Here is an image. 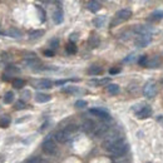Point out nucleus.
<instances>
[{
    "label": "nucleus",
    "mask_w": 163,
    "mask_h": 163,
    "mask_svg": "<svg viewBox=\"0 0 163 163\" xmlns=\"http://www.w3.org/2000/svg\"><path fill=\"white\" fill-rule=\"evenodd\" d=\"M128 149H129V144H128L123 138V139H120L119 142H117L116 144H113L110 148H108L107 151H108L113 157H122V156L127 153Z\"/></svg>",
    "instance_id": "nucleus-1"
},
{
    "label": "nucleus",
    "mask_w": 163,
    "mask_h": 163,
    "mask_svg": "<svg viewBox=\"0 0 163 163\" xmlns=\"http://www.w3.org/2000/svg\"><path fill=\"white\" fill-rule=\"evenodd\" d=\"M41 148H43L44 153H47V154H54L57 152V144H55V142L51 137H47L44 139L43 144H41Z\"/></svg>",
    "instance_id": "nucleus-2"
},
{
    "label": "nucleus",
    "mask_w": 163,
    "mask_h": 163,
    "mask_svg": "<svg viewBox=\"0 0 163 163\" xmlns=\"http://www.w3.org/2000/svg\"><path fill=\"white\" fill-rule=\"evenodd\" d=\"M120 139H123L122 134L117 133V132H113V133H110L104 139V142H103V147H104L106 149H108V148H110L113 144H116L117 142H119Z\"/></svg>",
    "instance_id": "nucleus-3"
},
{
    "label": "nucleus",
    "mask_w": 163,
    "mask_h": 163,
    "mask_svg": "<svg viewBox=\"0 0 163 163\" xmlns=\"http://www.w3.org/2000/svg\"><path fill=\"white\" fill-rule=\"evenodd\" d=\"M133 110H136V114L138 118H141V119H144V118H148L152 114V108L149 106H134Z\"/></svg>",
    "instance_id": "nucleus-4"
},
{
    "label": "nucleus",
    "mask_w": 163,
    "mask_h": 163,
    "mask_svg": "<svg viewBox=\"0 0 163 163\" xmlns=\"http://www.w3.org/2000/svg\"><path fill=\"white\" fill-rule=\"evenodd\" d=\"M143 94L144 97H147V98H152V97H154L156 94V83L153 80H149L145 83L144 88H143Z\"/></svg>",
    "instance_id": "nucleus-5"
},
{
    "label": "nucleus",
    "mask_w": 163,
    "mask_h": 163,
    "mask_svg": "<svg viewBox=\"0 0 163 163\" xmlns=\"http://www.w3.org/2000/svg\"><path fill=\"white\" fill-rule=\"evenodd\" d=\"M89 112H91L92 114H94L95 117H98V118H100V119H103V120H110V114L107 112V110H104V109L92 108Z\"/></svg>",
    "instance_id": "nucleus-6"
},
{
    "label": "nucleus",
    "mask_w": 163,
    "mask_h": 163,
    "mask_svg": "<svg viewBox=\"0 0 163 163\" xmlns=\"http://www.w3.org/2000/svg\"><path fill=\"white\" fill-rule=\"evenodd\" d=\"M108 131H109L108 124H107V123H99L98 126H95L94 132H93V133H94L95 137H102V136H104Z\"/></svg>",
    "instance_id": "nucleus-7"
},
{
    "label": "nucleus",
    "mask_w": 163,
    "mask_h": 163,
    "mask_svg": "<svg viewBox=\"0 0 163 163\" xmlns=\"http://www.w3.org/2000/svg\"><path fill=\"white\" fill-rule=\"evenodd\" d=\"M151 40H152V37L151 35H138L136 38V40H134V43H136L137 47L143 48L145 45H148V44L151 43Z\"/></svg>",
    "instance_id": "nucleus-8"
},
{
    "label": "nucleus",
    "mask_w": 163,
    "mask_h": 163,
    "mask_svg": "<svg viewBox=\"0 0 163 163\" xmlns=\"http://www.w3.org/2000/svg\"><path fill=\"white\" fill-rule=\"evenodd\" d=\"M33 85H34V88H38V89H49L51 88L53 83L50 80H48V79H39V80H34Z\"/></svg>",
    "instance_id": "nucleus-9"
},
{
    "label": "nucleus",
    "mask_w": 163,
    "mask_h": 163,
    "mask_svg": "<svg viewBox=\"0 0 163 163\" xmlns=\"http://www.w3.org/2000/svg\"><path fill=\"white\" fill-rule=\"evenodd\" d=\"M54 139L58 141L59 143H65V142L69 139V133L65 132L64 129L58 131V132H55V134H54Z\"/></svg>",
    "instance_id": "nucleus-10"
},
{
    "label": "nucleus",
    "mask_w": 163,
    "mask_h": 163,
    "mask_svg": "<svg viewBox=\"0 0 163 163\" xmlns=\"http://www.w3.org/2000/svg\"><path fill=\"white\" fill-rule=\"evenodd\" d=\"M132 16V11L128 9H122L119 10L117 14H116V18L118 22H122V20H128Z\"/></svg>",
    "instance_id": "nucleus-11"
},
{
    "label": "nucleus",
    "mask_w": 163,
    "mask_h": 163,
    "mask_svg": "<svg viewBox=\"0 0 163 163\" xmlns=\"http://www.w3.org/2000/svg\"><path fill=\"white\" fill-rule=\"evenodd\" d=\"M94 128H95V123L91 119L84 120L82 124V129L84 131L85 133H92V132H94Z\"/></svg>",
    "instance_id": "nucleus-12"
},
{
    "label": "nucleus",
    "mask_w": 163,
    "mask_h": 163,
    "mask_svg": "<svg viewBox=\"0 0 163 163\" xmlns=\"http://www.w3.org/2000/svg\"><path fill=\"white\" fill-rule=\"evenodd\" d=\"M63 19H64V16H63V11H62V9H57L53 13V22L55 24H62L63 23Z\"/></svg>",
    "instance_id": "nucleus-13"
},
{
    "label": "nucleus",
    "mask_w": 163,
    "mask_h": 163,
    "mask_svg": "<svg viewBox=\"0 0 163 163\" xmlns=\"http://www.w3.org/2000/svg\"><path fill=\"white\" fill-rule=\"evenodd\" d=\"M51 99V97L49 94H44V93H38L35 95V100L38 103H47Z\"/></svg>",
    "instance_id": "nucleus-14"
},
{
    "label": "nucleus",
    "mask_w": 163,
    "mask_h": 163,
    "mask_svg": "<svg viewBox=\"0 0 163 163\" xmlns=\"http://www.w3.org/2000/svg\"><path fill=\"white\" fill-rule=\"evenodd\" d=\"M87 8H88L89 11L97 13L98 10H100V3H98V1H89L88 4H87Z\"/></svg>",
    "instance_id": "nucleus-15"
},
{
    "label": "nucleus",
    "mask_w": 163,
    "mask_h": 163,
    "mask_svg": "<svg viewBox=\"0 0 163 163\" xmlns=\"http://www.w3.org/2000/svg\"><path fill=\"white\" fill-rule=\"evenodd\" d=\"M102 72H103V69L98 67V65H92V67L88 69L89 75H99V74H102Z\"/></svg>",
    "instance_id": "nucleus-16"
},
{
    "label": "nucleus",
    "mask_w": 163,
    "mask_h": 163,
    "mask_svg": "<svg viewBox=\"0 0 163 163\" xmlns=\"http://www.w3.org/2000/svg\"><path fill=\"white\" fill-rule=\"evenodd\" d=\"M10 124V117L9 116H1L0 117V128H8Z\"/></svg>",
    "instance_id": "nucleus-17"
},
{
    "label": "nucleus",
    "mask_w": 163,
    "mask_h": 163,
    "mask_svg": "<svg viewBox=\"0 0 163 163\" xmlns=\"http://www.w3.org/2000/svg\"><path fill=\"white\" fill-rule=\"evenodd\" d=\"M158 65H159V59H158V57H153V58L148 59L147 65H145V67H148V68H156V67H158Z\"/></svg>",
    "instance_id": "nucleus-18"
},
{
    "label": "nucleus",
    "mask_w": 163,
    "mask_h": 163,
    "mask_svg": "<svg viewBox=\"0 0 163 163\" xmlns=\"http://www.w3.org/2000/svg\"><path fill=\"white\" fill-rule=\"evenodd\" d=\"M107 91L109 94H118L119 93V85L118 84H108L107 85Z\"/></svg>",
    "instance_id": "nucleus-19"
},
{
    "label": "nucleus",
    "mask_w": 163,
    "mask_h": 163,
    "mask_svg": "<svg viewBox=\"0 0 163 163\" xmlns=\"http://www.w3.org/2000/svg\"><path fill=\"white\" fill-rule=\"evenodd\" d=\"M8 35L11 37V38H20L22 37V32L16 28H11V29L8 30Z\"/></svg>",
    "instance_id": "nucleus-20"
},
{
    "label": "nucleus",
    "mask_w": 163,
    "mask_h": 163,
    "mask_svg": "<svg viewBox=\"0 0 163 163\" xmlns=\"http://www.w3.org/2000/svg\"><path fill=\"white\" fill-rule=\"evenodd\" d=\"M106 23V16H97V18L93 20V24L97 26V28H102Z\"/></svg>",
    "instance_id": "nucleus-21"
},
{
    "label": "nucleus",
    "mask_w": 163,
    "mask_h": 163,
    "mask_svg": "<svg viewBox=\"0 0 163 163\" xmlns=\"http://www.w3.org/2000/svg\"><path fill=\"white\" fill-rule=\"evenodd\" d=\"M162 18H163V11H162V10H157V11H154V13L151 14L149 20L154 22V20H161Z\"/></svg>",
    "instance_id": "nucleus-22"
},
{
    "label": "nucleus",
    "mask_w": 163,
    "mask_h": 163,
    "mask_svg": "<svg viewBox=\"0 0 163 163\" xmlns=\"http://www.w3.org/2000/svg\"><path fill=\"white\" fill-rule=\"evenodd\" d=\"M3 100H4L5 104H10V103H13L14 102V93L13 92L5 93V95H4V98H3Z\"/></svg>",
    "instance_id": "nucleus-23"
},
{
    "label": "nucleus",
    "mask_w": 163,
    "mask_h": 163,
    "mask_svg": "<svg viewBox=\"0 0 163 163\" xmlns=\"http://www.w3.org/2000/svg\"><path fill=\"white\" fill-rule=\"evenodd\" d=\"M89 45H91V48H97L99 45V38L97 35H92L91 38H89Z\"/></svg>",
    "instance_id": "nucleus-24"
},
{
    "label": "nucleus",
    "mask_w": 163,
    "mask_h": 163,
    "mask_svg": "<svg viewBox=\"0 0 163 163\" xmlns=\"http://www.w3.org/2000/svg\"><path fill=\"white\" fill-rule=\"evenodd\" d=\"M62 92L63 93H69V94H73V93L78 92V87H64L62 88Z\"/></svg>",
    "instance_id": "nucleus-25"
},
{
    "label": "nucleus",
    "mask_w": 163,
    "mask_h": 163,
    "mask_svg": "<svg viewBox=\"0 0 163 163\" xmlns=\"http://www.w3.org/2000/svg\"><path fill=\"white\" fill-rule=\"evenodd\" d=\"M13 85L15 87L16 89H22L24 85H25V82L23 80V79H14L13 80Z\"/></svg>",
    "instance_id": "nucleus-26"
},
{
    "label": "nucleus",
    "mask_w": 163,
    "mask_h": 163,
    "mask_svg": "<svg viewBox=\"0 0 163 163\" xmlns=\"http://www.w3.org/2000/svg\"><path fill=\"white\" fill-rule=\"evenodd\" d=\"M65 49H67L68 54H75V53H77V47H75L74 43H69Z\"/></svg>",
    "instance_id": "nucleus-27"
},
{
    "label": "nucleus",
    "mask_w": 163,
    "mask_h": 163,
    "mask_svg": "<svg viewBox=\"0 0 163 163\" xmlns=\"http://www.w3.org/2000/svg\"><path fill=\"white\" fill-rule=\"evenodd\" d=\"M43 30H34V32L30 33V39H39L40 37H43Z\"/></svg>",
    "instance_id": "nucleus-28"
},
{
    "label": "nucleus",
    "mask_w": 163,
    "mask_h": 163,
    "mask_svg": "<svg viewBox=\"0 0 163 163\" xmlns=\"http://www.w3.org/2000/svg\"><path fill=\"white\" fill-rule=\"evenodd\" d=\"M65 132H68L69 134L73 133V132H77L78 131V126H75V124H69V126H67L64 128Z\"/></svg>",
    "instance_id": "nucleus-29"
},
{
    "label": "nucleus",
    "mask_w": 163,
    "mask_h": 163,
    "mask_svg": "<svg viewBox=\"0 0 163 163\" xmlns=\"http://www.w3.org/2000/svg\"><path fill=\"white\" fill-rule=\"evenodd\" d=\"M91 83L92 84H95V85H104V84H108L109 83V79L104 78V79H100V80H92Z\"/></svg>",
    "instance_id": "nucleus-30"
},
{
    "label": "nucleus",
    "mask_w": 163,
    "mask_h": 163,
    "mask_svg": "<svg viewBox=\"0 0 163 163\" xmlns=\"http://www.w3.org/2000/svg\"><path fill=\"white\" fill-rule=\"evenodd\" d=\"M23 163H41V158L40 157H30L26 161H24Z\"/></svg>",
    "instance_id": "nucleus-31"
},
{
    "label": "nucleus",
    "mask_w": 163,
    "mask_h": 163,
    "mask_svg": "<svg viewBox=\"0 0 163 163\" xmlns=\"http://www.w3.org/2000/svg\"><path fill=\"white\" fill-rule=\"evenodd\" d=\"M147 62H148V57H147V55H142V57L138 59V64L142 65V67H145V65H147Z\"/></svg>",
    "instance_id": "nucleus-32"
},
{
    "label": "nucleus",
    "mask_w": 163,
    "mask_h": 163,
    "mask_svg": "<svg viewBox=\"0 0 163 163\" xmlns=\"http://www.w3.org/2000/svg\"><path fill=\"white\" fill-rule=\"evenodd\" d=\"M37 10L39 11V15H40V22H44V20H45V11H44V10L41 9L39 5L37 6Z\"/></svg>",
    "instance_id": "nucleus-33"
},
{
    "label": "nucleus",
    "mask_w": 163,
    "mask_h": 163,
    "mask_svg": "<svg viewBox=\"0 0 163 163\" xmlns=\"http://www.w3.org/2000/svg\"><path fill=\"white\" fill-rule=\"evenodd\" d=\"M75 107L77 108H84V107H87V102L85 100H77L75 102Z\"/></svg>",
    "instance_id": "nucleus-34"
},
{
    "label": "nucleus",
    "mask_w": 163,
    "mask_h": 163,
    "mask_svg": "<svg viewBox=\"0 0 163 163\" xmlns=\"http://www.w3.org/2000/svg\"><path fill=\"white\" fill-rule=\"evenodd\" d=\"M58 44H59V40L57 39V38L50 40V48H51V49H57V48H58Z\"/></svg>",
    "instance_id": "nucleus-35"
},
{
    "label": "nucleus",
    "mask_w": 163,
    "mask_h": 163,
    "mask_svg": "<svg viewBox=\"0 0 163 163\" xmlns=\"http://www.w3.org/2000/svg\"><path fill=\"white\" fill-rule=\"evenodd\" d=\"M24 108H25V103H24L23 100H19V102H16V104H15V109L20 110V109H24Z\"/></svg>",
    "instance_id": "nucleus-36"
},
{
    "label": "nucleus",
    "mask_w": 163,
    "mask_h": 163,
    "mask_svg": "<svg viewBox=\"0 0 163 163\" xmlns=\"http://www.w3.org/2000/svg\"><path fill=\"white\" fill-rule=\"evenodd\" d=\"M78 39V34L77 33H73V34H70V43H74L75 40Z\"/></svg>",
    "instance_id": "nucleus-37"
},
{
    "label": "nucleus",
    "mask_w": 163,
    "mask_h": 163,
    "mask_svg": "<svg viewBox=\"0 0 163 163\" xmlns=\"http://www.w3.org/2000/svg\"><path fill=\"white\" fill-rule=\"evenodd\" d=\"M44 55H45V57H53V55H54V51L50 50V49L44 50Z\"/></svg>",
    "instance_id": "nucleus-38"
},
{
    "label": "nucleus",
    "mask_w": 163,
    "mask_h": 163,
    "mask_svg": "<svg viewBox=\"0 0 163 163\" xmlns=\"http://www.w3.org/2000/svg\"><path fill=\"white\" fill-rule=\"evenodd\" d=\"M119 72H120V69H119V68H112V69L109 70L110 74H118Z\"/></svg>",
    "instance_id": "nucleus-39"
},
{
    "label": "nucleus",
    "mask_w": 163,
    "mask_h": 163,
    "mask_svg": "<svg viewBox=\"0 0 163 163\" xmlns=\"http://www.w3.org/2000/svg\"><path fill=\"white\" fill-rule=\"evenodd\" d=\"M113 163H129V161L126 158H123V159H118V161H114Z\"/></svg>",
    "instance_id": "nucleus-40"
},
{
    "label": "nucleus",
    "mask_w": 163,
    "mask_h": 163,
    "mask_svg": "<svg viewBox=\"0 0 163 163\" xmlns=\"http://www.w3.org/2000/svg\"><path fill=\"white\" fill-rule=\"evenodd\" d=\"M134 59V54H131V55H128V57L124 59V62H132Z\"/></svg>",
    "instance_id": "nucleus-41"
},
{
    "label": "nucleus",
    "mask_w": 163,
    "mask_h": 163,
    "mask_svg": "<svg viewBox=\"0 0 163 163\" xmlns=\"http://www.w3.org/2000/svg\"><path fill=\"white\" fill-rule=\"evenodd\" d=\"M24 95H25V99H29V98H30V92H29V91H25V92L23 93V97H24Z\"/></svg>",
    "instance_id": "nucleus-42"
},
{
    "label": "nucleus",
    "mask_w": 163,
    "mask_h": 163,
    "mask_svg": "<svg viewBox=\"0 0 163 163\" xmlns=\"http://www.w3.org/2000/svg\"><path fill=\"white\" fill-rule=\"evenodd\" d=\"M65 82H67V80H57V82H55V84H57V85H63V84H65Z\"/></svg>",
    "instance_id": "nucleus-43"
},
{
    "label": "nucleus",
    "mask_w": 163,
    "mask_h": 163,
    "mask_svg": "<svg viewBox=\"0 0 163 163\" xmlns=\"http://www.w3.org/2000/svg\"><path fill=\"white\" fill-rule=\"evenodd\" d=\"M162 84H163V80H162Z\"/></svg>",
    "instance_id": "nucleus-44"
}]
</instances>
